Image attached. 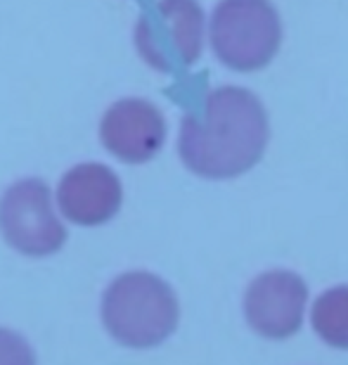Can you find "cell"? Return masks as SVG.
<instances>
[{
  "label": "cell",
  "instance_id": "cell-6",
  "mask_svg": "<svg viewBox=\"0 0 348 365\" xmlns=\"http://www.w3.org/2000/svg\"><path fill=\"white\" fill-rule=\"evenodd\" d=\"M100 140L121 162L144 164L164 148L166 119L144 98L116 100L100 121Z\"/></svg>",
  "mask_w": 348,
  "mask_h": 365
},
{
  "label": "cell",
  "instance_id": "cell-5",
  "mask_svg": "<svg viewBox=\"0 0 348 365\" xmlns=\"http://www.w3.org/2000/svg\"><path fill=\"white\" fill-rule=\"evenodd\" d=\"M308 304V287L292 271H268L249 284L244 316L253 332L265 339H287L301 330Z\"/></svg>",
  "mask_w": 348,
  "mask_h": 365
},
{
  "label": "cell",
  "instance_id": "cell-8",
  "mask_svg": "<svg viewBox=\"0 0 348 365\" xmlns=\"http://www.w3.org/2000/svg\"><path fill=\"white\" fill-rule=\"evenodd\" d=\"M159 17L169 31L176 64H194L201 55L204 43V10L197 0H159ZM171 57V60H173ZM173 64V67H176Z\"/></svg>",
  "mask_w": 348,
  "mask_h": 365
},
{
  "label": "cell",
  "instance_id": "cell-4",
  "mask_svg": "<svg viewBox=\"0 0 348 365\" xmlns=\"http://www.w3.org/2000/svg\"><path fill=\"white\" fill-rule=\"evenodd\" d=\"M0 232L24 257H50L67 242V228L53 209V192L38 178L17 180L3 192Z\"/></svg>",
  "mask_w": 348,
  "mask_h": 365
},
{
  "label": "cell",
  "instance_id": "cell-10",
  "mask_svg": "<svg viewBox=\"0 0 348 365\" xmlns=\"http://www.w3.org/2000/svg\"><path fill=\"white\" fill-rule=\"evenodd\" d=\"M0 365H36V354L24 337L0 327Z\"/></svg>",
  "mask_w": 348,
  "mask_h": 365
},
{
  "label": "cell",
  "instance_id": "cell-9",
  "mask_svg": "<svg viewBox=\"0 0 348 365\" xmlns=\"http://www.w3.org/2000/svg\"><path fill=\"white\" fill-rule=\"evenodd\" d=\"M310 320L325 344L348 351V284L322 292L315 299Z\"/></svg>",
  "mask_w": 348,
  "mask_h": 365
},
{
  "label": "cell",
  "instance_id": "cell-3",
  "mask_svg": "<svg viewBox=\"0 0 348 365\" xmlns=\"http://www.w3.org/2000/svg\"><path fill=\"white\" fill-rule=\"evenodd\" d=\"M213 55L235 71L265 67L282 43V19L270 0H218L209 21Z\"/></svg>",
  "mask_w": 348,
  "mask_h": 365
},
{
  "label": "cell",
  "instance_id": "cell-2",
  "mask_svg": "<svg viewBox=\"0 0 348 365\" xmlns=\"http://www.w3.org/2000/svg\"><path fill=\"white\" fill-rule=\"evenodd\" d=\"M178 297L169 282L147 271L123 273L102 297L105 327L128 349L159 346L176 332Z\"/></svg>",
  "mask_w": 348,
  "mask_h": 365
},
{
  "label": "cell",
  "instance_id": "cell-1",
  "mask_svg": "<svg viewBox=\"0 0 348 365\" xmlns=\"http://www.w3.org/2000/svg\"><path fill=\"white\" fill-rule=\"evenodd\" d=\"M270 140L268 112L256 95L239 86L209 91L199 112L183 116L178 152L201 178L223 180L253 169Z\"/></svg>",
  "mask_w": 348,
  "mask_h": 365
},
{
  "label": "cell",
  "instance_id": "cell-7",
  "mask_svg": "<svg viewBox=\"0 0 348 365\" xmlns=\"http://www.w3.org/2000/svg\"><path fill=\"white\" fill-rule=\"evenodd\" d=\"M123 187L107 164L85 162L69 169L57 187V204L67 221L85 228L110 223L119 214Z\"/></svg>",
  "mask_w": 348,
  "mask_h": 365
}]
</instances>
